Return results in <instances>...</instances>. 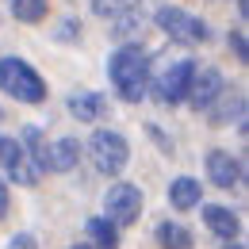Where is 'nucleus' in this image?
<instances>
[{
    "mask_svg": "<svg viewBox=\"0 0 249 249\" xmlns=\"http://www.w3.org/2000/svg\"><path fill=\"white\" fill-rule=\"evenodd\" d=\"M81 157V142L77 138H58L50 142V173H69Z\"/></svg>",
    "mask_w": 249,
    "mask_h": 249,
    "instance_id": "obj_14",
    "label": "nucleus"
},
{
    "mask_svg": "<svg viewBox=\"0 0 249 249\" xmlns=\"http://www.w3.org/2000/svg\"><path fill=\"white\" fill-rule=\"evenodd\" d=\"M154 23L169 35L173 42H180V46H199V42L211 38V35H207V23L196 19V16H188L184 8H157Z\"/></svg>",
    "mask_w": 249,
    "mask_h": 249,
    "instance_id": "obj_4",
    "label": "nucleus"
},
{
    "mask_svg": "<svg viewBox=\"0 0 249 249\" xmlns=\"http://www.w3.org/2000/svg\"><path fill=\"white\" fill-rule=\"evenodd\" d=\"M107 77L115 85V92L138 104L146 89H150V54L142 46H119L111 58H107Z\"/></svg>",
    "mask_w": 249,
    "mask_h": 249,
    "instance_id": "obj_1",
    "label": "nucleus"
},
{
    "mask_svg": "<svg viewBox=\"0 0 249 249\" xmlns=\"http://www.w3.org/2000/svg\"><path fill=\"white\" fill-rule=\"evenodd\" d=\"M222 89H226V85H222V73H218V69H211V65L199 69V65H196V73H192V81H188V96H184V100L192 104V107L207 111L211 100H215Z\"/></svg>",
    "mask_w": 249,
    "mask_h": 249,
    "instance_id": "obj_8",
    "label": "nucleus"
},
{
    "mask_svg": "<svg viewBox=\"0 0 249 249\" xmlns=\"http://www.w3.org/2000/svg\"><path fill=\"white\" fill-rule=\"evenodd\" d=\"M207 119H211V126L242 123V119H246V96L238 92V89H222V92L211 100V107H207Z\"/></svg>",
    "mask_w": 249,
    "mask_h": 249,
    "instance_id": "obj_9",
    "label": "nucleus"
},
{
    "mask_svg": "<svg viewBox=\"0 0 249 249\" xmlns=\"http://www.w3.org/2000/svg\"><path fill=\"white\" fill-rule=\"evenodd\" d=\"M104 215H107V222H115V226H134L138 215H142V192L134 184H126V180L111 184L107 196H104Z\"/></svg>",
    "mask_w": 249,
    "mask_h": 249,
    "instance_id": "obj_5",
    "label": "nucleus"
},
{
    "mask_svg": "<svg viewBox=\"0 0 249 249\" xmlns=\"http://www.w3.org/2000/svg\"><path fill=\"white\" fill-rule=\"evenodd\" d=\"M69 111L77 115V123H100V119L107 115V100H104L100 92L81 89V92L69 96Z\"/></svg>",
    "mask_w": 249,
    "mask_h": 249,
    "instance_id": "obj_11",
    "label": "nucleus"
},
{
    "mask_svg": "<svg viewBox=\"0 0 249 249\" xmlns=\"http://www.w3.org/2000/svg\"><path fill=\"white\" fill-rule=\"evenodd\" d=\"M8 215V184H4V177H0V218Z\"/></svg>",
    "mask_w": 249,
    "mask_h": 249,
    "instance_id": "obj_21",
    "label": "nucleus"
},
{
    "mask_svg": "<svg viewBox=\"0 0 249 249\" xmlns=\"http://www.w3.org/2000/svg\"><path fill=\"white\" fill-rule=\"evenodd\" d=\"M157 246L161 249H192V230H184L180 222H161L157 226Z\"/></svg>",
    "mask_w": 249,
    "mask_h": 249,
    "instance_id": "obj_17",
    "label": "nucleus"
},
{
    "mask_svg": "<svg viewBox=\"0 0 249 249\" xmlns=\"http://www.w3.org/2000/svg\"><path fill=\"white\" fill-rule=\"evenodd\" d=\"M73 249H96V246H92V242H77Z\"/></svg>",
    "mask_w": 249,
    "mask_h": 249,
    "instance_id": "obj_23",
    "label": "nucleus"
},
{
    "mask_svg": "<svg viewBox=\"0 0 249 249\" xmlns=\"http://www.w3.org/2000/svg\"><path fill=\"white\" fill-rule=\"evenodd\" d=\"M0 165H4L8 180H16L23 188H35L38 177H42V169L31 161V154L23 150V142H16V138H0Z\"/></svg>",
    "mask_w": 249,
    "mask_h": 249,
    "instance_id": "obj_6",
    "label": "nucleus"
},
{
    "mask_svg": "<svg viewBox=\"0 0 249 249\" xmlns=\"http://www.w3.org/2000/svg\"><path fill=\"white\" fill-rule=\"evenodd\" d=\"M12 249H31V238H27V234H19V238H12Z\"/></svg>",
    "mask_w": 249,
    "mask_h": 249,
    "instance_id": "obj_22",
    "label": "nucleus"
},
{
    "mask_svg": "<svg viewBox=\"0 0 249 249\" xmlns=\"http://www.w3.org/2000/svg\"><path fill=\"white\" fill-rule=\"evenodd\" d=\"M142 0H92V12L96 16H104V19H115V16H123V12H134Z\"/></svg>",
    "mask_w": 249,
    "mask_h": 249,
    "instance_id": "obj_19",
    "label": "nucleus"
},
{
    "mask_svg": "<svg viewBox=\"0 0 249 249\" xmlns=\"http://www.w3.org/2000/svg\"><path fill=\"white\" fill-rule=\"evenodd\" d=\"M0 89L8 96H16L19 104H42L46 100V81L23 58H4L0 62Z\"/></svg>",
    "mask_w": 249,
    "mask_h": 249,
    "instance_id": "obj_2",
    "label": "nucleus"
},
{
    "mask_svg": "<svg viewBox=\"0 0 249 249\" xmlns=\"http://www.w3.org/2000/svg\"><path fill=\"white\" fill-rule=\"evenodd\" d=\"M226 42H230V50H234V58H238V62H249V46H246V35H242V31H230Z\"/></svg>",
    "mask_w": 249,
    "mask_h": 249,
    "instance_id": "obj_20",
    "label": "nucleus"
},
{
    "mask_svg": "<svg viewBox=\"0 0 249 249\" xmlns=\"http://www.w3.org/2000/svg\"><path fill=\"white\" fill-rule=\"evenodd\" d=\"M192 73H196V62H188V58L173 62L161 77H157V100H161V104H180V100L188 96Z\"/></svg>",
    "mask_w": 249,
    "mask_h": 249,
    "instance_id": "obj_7",
    "label": "nucleus"
},
{
    "mask_svg": "<svg viewBox=\"0 0 249 249\" xmlns=\"http://www.w3.org/2000/svg\"><path fill=\"white\" fill-rule=\"evenodd\" d=\"M19 142H23V150L31 154V161L42 169V173H46V169H50V142L42 138V130H38V126H27Z\"/></svg>",
    "mask_w": 249,
    "mask_h": 249,
    "instance_id": "obj_15",
    "label": "nucleus"
},
{
    "mask_svg": "<svg viewBox=\"0 0 249 249\" xmlns=\"http://www.w3.org/2000/svg\"><path fill=\"white\" fill-rule=\"evenodd\" d=\"M207 177L215 188H238L242 184V161L230 150H211L207 154Z\"/></svg>",
    "mask_w": 249,
    "mask_h": 249,
    "instance_id": "obj_10",
    "label": "nucleus"
},
{
    "mask_svg": "<svg viewBox=\"0 0 249 249\" xmlns=\"http://www.w3.org/2000/svg\"><path fill=\"white\" fill-rule=\"evenodd\" d=\"M89 157L104 177H119L126 169V161H130V146H126V138L119 130H96L89 138Z\"/></svg>",
    "mask_w": 249,
    "mask_h": 249,
    "instance_id": "obj_3",
    "label": "nucleus"
},
{
    "mask_svg": "<svg viewBox=\"0 0 249 249\" xmlns=\"http://www.w3.org/2000/svg\"><path fill=\"white\" fill-rule=\"evenodd\" d=\"M203 222H207V230H211L215 238H222V242L238 238V230H242L238 215H234L230 207H222V203H207V207H203Z\"/></svg>",
    "mask_w": 249,
    "mask_h": 249,
    "instance_id": "obj_12",
    "label": "nucleus"
},
{
    "mask_svg": "<svg viewBox=\"0 0 249 249\" xmlns=\"http://www.w3.org/2000/svg\"><path fill=\"white\" fill-rule=\"evenodd\" d=\"M169 203H173L177 211L199 207V180H196V177H177V180L169 184Z\"/></svg>",
    "mask_w": 249,
    "mask_h": 249,
    "instance_id": "obj_13",
    "label": "nucleus"
},
{
    "mask_svg": "<svg viewBox=\"0 0 249 249\" xmlns=\"http://www.w3.org/2000/svg\"><path fill=\"white\" fill-rule=\"evenodd\" d=\"M238 249H242V246H238Z\"/></svg>",
    "mask_w": 249,
    "mask_h": 249,
    "instance_id": "obj_24",
    "label": "nucleus"
},
{
    "mask_svg": "<svg viewBox=\"0 0 249 249\" xmlns=\"http://www.w3.org/2000/svg\"><path fill=\"white\" fill-rule=\"evenodd\" d=\"M12 16L19 23H38L46 19V0H12Z\"/></svg>",
    "mask_w": 249,
    "mask_h": 249,
    "instance_id": "obj_18",
    "label": "nucleus"
},
{
    "mask_svg": "<svg viewBox=\"0 0 249 249\" xmlns=\"http://www.w3.org/2000/svg\"><path fill=\"white\" fill-rule=\"evenodd\" d=\"M89 238H92V246L96 249H119V226L115 222H107V218L100 215V218H89Z\"/></svg>",
    "mask_w": 249,
    "mask_h": 249,
    "instance_id": "obj_16",
    "label": "nucleus"
}]
</instances>
